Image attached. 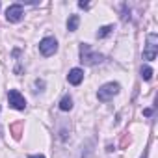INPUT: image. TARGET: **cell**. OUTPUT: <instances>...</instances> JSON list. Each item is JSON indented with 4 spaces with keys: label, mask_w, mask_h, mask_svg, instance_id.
I'll return each mask as SVG.
<instances>
[{
    "label": "cell",
    "mask_w": 158,
    "mask_h": 158,
    "mask_svg": "<svg viewBox=\"0 0 158 158\" xmlns=\"http://www.w3.org/2000/svg\"><path fill=\"white\" fill-rule=\"evenodd\" d=\"M71 108H73V99H71L69 95L61 97V101H60V110H61V112H69Z\"/></svg>",
    "instance_id": "9c48e42d"
},
{
    "label": "cell",
    "mask_w": 158,
    "mask_h": 158,
    "mask_svg": "<svg viewBox=\"0 0 158 158\" xmlns=\"http://www.w3.org/2000/svg\"><path fill=\"white\" fill-rule=\"evenodd\" d=\"M23 127H24L23 121H17V123H13V125L10 127V132L13 134L15 139H21V138H23Z\"/></svg>",
    "instance_id": "ba28073f"
},
{
    "label": "cell",
    "mask_w": 158,
    "mask_h": 158,
    "mask_svg": "<svg viewBox=\"0 0 158 158\" xmlns=\"http://www.w3.org/2000/svg\"><path fill=\"white\" fill-rule=\"evenodd\" d=\"M78 6H80V8H89V4H88V2H78Z\"/></svg>",
    "instance_id": "e0dca14e"
},
{
    "label": "cell",
    "mask_w": 158,
    "mask_h": 158,
    "mask_svg": "<svg viewBox=\"0 0 158 158\" xmlns=\"http://www.w3.org/2000/svg\"><path fill=\"white\" fill-rule=\"evenodd\" d=\"M104 56L101 52H95L88 43H82L80 45V61L86 63V65H97V63H102Z\"/></svg>",
    "instance_id": "6da1fadb"
},
{
    "label": "cell",
    "mask_w": 158,
    "mask_h": 158,
    "mask_svg": "<svg viewBox=\"0 0 158 158\" xmlns=\"http://www.w3.org/2000/svg\"><path fill=\"white\" fill-rule=\"evenodd\" d=\"M67 80H69V84L78 86V84L84 80V71H82V69H78V67L71 69V71H69V74H67Z\"/></svg>",
    "instance_id": "52a82bcc"
},
{
    "label": "cell",
    "mask_w": 158,
    "mask_h": 158,
    "mask_svg": "<svg viewBox=\"0 0 158 158\" xmlns=\"http://www.w3.org/2000/svg\"><path fill=\"white\" fill-rule=\"evenodd\" d=\"M35 88H45V82L43 80H35Z\"/></svg>",
    "instance_id": "9a60e30c"
},
{
    "label": "cell",
    "mask_w": 158,
    "mask_h": 158,
    "mask_svg": "<svg viewBox=\"0 0 158 158\" xmlns=\"http://www.w3.org/2000/svg\"><path fill=\"white\" fill-rule=\"evenodd\" d=\"M130 19V10H127V4H123V21Z\"/></svg>",
    "instance_id": "4fadbf2b"
},
{
    "label": "cell",
    "mask_w": 158,
    "mask_h": 158,
    "mask_svg": "<svg viewBox=\"0 0 158 158\" xmlns=\"http://www.w3.org/2000/svg\"><path fill=\"white\" fill-rule=\"evenodd\" d=\"M143 115H147V117L152 115V110H151V108H145V110H143Z\"/></svg>",
    "instance_id": "2e32d148"
},
{
    "label": "cell",
    "mask_w": 158,
    "mask_h": 158,
    "mask_svg": "<svg viewBox=\"0 0 158 158\" xmlns=\"http://www.w3.org/2000/svg\"><path fill=\"white\" fill-rule=\"evenodd\" d=\"M127 143H130V136H125V138H123V141H121V147H125Z\"/></svg>",
    "instance_id": "5bb4252c"
},
{
    "label": "cell",
    "mask_w": 158,
    "mask_h": 158,
    "mask_svg": "<svg viewBox=\"0 0 158 158\" xmlns=\"http://www.w3.org/2000/svg\"><path fill=\"white\" fill-rule=\"evenodd\" d=\"M156 52H158V35L149 34L147 35V45H145V50H143V60L152 61L156 58Z\"/></svg>",
    "instance_id": "3957f363"
},
{
    "label": "cell",
    "mask_w": 158,
    "mask_h": 158,
    "mask_svg": "<svg viewBox=\"0 0 158 158\" xmlns=\"http://www.w3.org/2000/svg\"><path fill=\"white\" fill-rule=\"evenodd\" d=\"M23 15H24V11H23V6L21 4H13V6H10L6 10V19L10 23H19L23 19Z\"/></svg>",
    "instance_id": "8992f818"
},
{
    "label": "cell",
    "mask_w": 158,
    "mask_h": 158,
    "mask_svg": "<svg viewBox=\"0 0 158 158\" xmlns=\"http://www.w3.org/2000/svg\"><path fill=\"white\" fill-rule=\"evenodd\" d=\"M28 158H45L43 154H32V156H28Z\"/></svg>",
    "instance_id": "ac0fdd59"
},
{
    "label": "cell",
    "mask_w": 158,
    "mask_h": 158,
    "mask_svg": "<svg viewBox=\"0 0 158 158\" xmlns=\"http://www.w3.org/2000/svg\"><path fill=\"white\" fill-rule=\"evenodd\" d=\"M141 78H143V80H151V78H152V69L149 65L141 67Z\"/></svg>",
    "instance_id": "7c38bea8"
},
{
    "label": "cell",
    "mask_w": 158,
    "mask_h": 158,
    "mask_svg": "<svg viewBox=\"0 0 158 158\" xmlns=\"http://www.w3.org/2000/svg\"><path fill=\"white\" fill-rule=\"evenodd\" d=\"M56 50H58V41L54 39V37H45V39H41V43H39V52L43 54V56H52V54H56Z\"/></svg>",
    "instance_id": "277c9868"
},
{
    "label": "cell",
    "mask_w": 158,
    "mask_h": 158,
    "mask_svg": "<svg viewBox=\"0 0 158 158\" xmlns=\"http://www.w3.org/2000/svg\"><path fill=\"white\" fill-rule=\"evenodd\" d=\"M119 84L117 82H108V84H104L99 91H97V99L101 101V102H108L110 99H114L117 93H119Z\"/></svg>",
    "instance_id": "7a4b0ae2"
},
{
    "label": "cell",
    "mask_w": 158,
    "mask_h": 158,
    "mask_svg": "<svg viewBox=\"0 0 158 158\" xmlns=\"http://www.w3.org/2000/svg\"><path fill=\"white\" fill-rule=\"evenodd\" d=\"M8 101H10V106L15 108V110H24V108H26V99H24L17 89H10Z\"/></svg>",
    "instance_id": "5b68a950"
},
{
    "label": "cell",
    "mask_w": 158,
    "mask_h": 158,
    "mask_svg": "<svg viewBox=\"0 0 158 158\" xmlns=\"http://www.w3.org/2000/svg\"><path fill=\"white\" fill-rule=\"evenodd\" d=\"M78 23H80V17H78V15H71L69 21H67V30L69 32H74L78 28Z\"/></svg>",
    "instance_id": "30bf717a"
},
{
    "label": "cell",
    "mask_w": 158,
    "mask_h": 158,
    "mask_svg": "<svg viewBox=\"0 0 158 158\" xmlns=\"http://www.w3.org/2000/svg\"><path fill=\"white\" fill-rule=\"evenodd\" d=\"M114 32V24H106V26H102V28H99V32H97V37L99 39H104L106 35H110Z\"/></svg>",
    "instance_id": "8fae6325"
}]
</instances>
